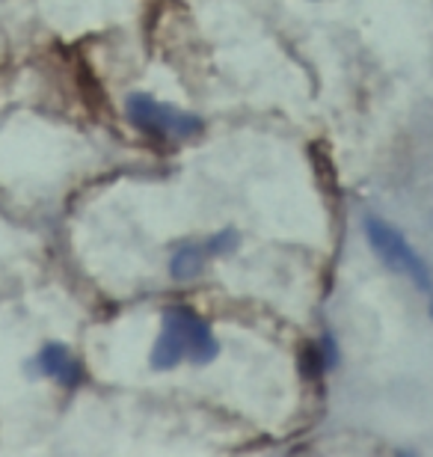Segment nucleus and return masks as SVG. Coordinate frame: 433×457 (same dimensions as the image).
<instances>
[{"label":"nucleus","instance_id":"1","mask_svg":"<svg viewBox=\"0 0 433 457\" xmlns=\"http://www.w3.org/2000/svg\"><path fill=\"white\" fill-rule=\"evenodd\" d=\"M217 356V342L208 324L187 306H172L163 315V330L154 345V369H175L181 360L208 362Z\"/></svg>","mask_w":433,"mask_h":457},{"label":"nucleus","instance_id":"2","mask_svg":"<svg viewBox=\"0 0 433 457\" xmlns=\"http://www.w3.org/2000/svg\"><path fill=\"white\" fill-rule=\"evenodd\" d=\"M365 228H368V241H371L374 253L380 255V259L389 264L395 273L410 277L419 288L430 291V286H433L430 270L425 268V262L416 255V250H412V246L404 241V237L395 232L392 226H386L383 220H368Z\"/></svg>","mask_w":433,"mask_h":457},{"label":"nucleus","instance_id":"3","mask_svg":"<svg viewBox=\"0 0 433 457\" xmlns=\"http://www.w3.org/2000/svg\"><path fill=\"white\" fill-rule=\"evenodd\" d=\"M125 107H128V116L134 119V125H140L143 131H152L161 137H190L199 131L196 116L181 113L167 104H158L149 96H131Z\"/></svg>","mask_w":433,"mask_h":457},{"label":"nucleus","instance_id":"4","mask_svg":"<svg viewBox=\"0 0 433 457\" xmlns=\"http://www.w3.org/2000/svg\"><path fill=\"white\" fill-rule=\"evenodd\" d=\"M42 371L51 374L54 380L71 386L78 380V360H71V353L62 345H51L42 351Z\"/></svg>","mask_w":433,"mask_h":457},{"label":"nucleus","instance_id":"5","mask_svg":"<svg viewBox=\"0 0 433 457\" xmlns=\"http://www.w3.org/2000/svg\"><path fill=\"white\" fill-rule=\"evenodd\" d=\"M202 264H205V250H202V246H193V244L181 246L172 259V277L175 279H193L202 270Z\"/></svg>","mask_w":433,"mask_h":457}]
</instances>
